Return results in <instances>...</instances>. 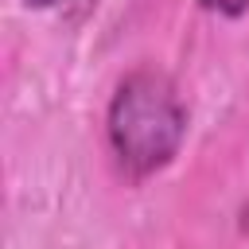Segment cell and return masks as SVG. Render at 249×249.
Instances as JSON below:
<instances>
[{"label": "cell", "mask_w": 249, "mask_h": 249, "mask_svg": "<svg viewBox=\"0 0 249 249\" xmlns=\"http://www.w3.org/2000/svg\"><path fill=\"white\" fill-rule=\"evenodd\" d=\"M105 132L124 171L136 179L163 171L187 136V109L175 82L160 70H132L109 101Z\"/></svg>", "instance_id": "6da1fadb"}, {"label": "cell", "mask_w": 249, "mask_h": 249, "mask_svg": "<svg viewBox=\"0 0 249 249\" xmlns=\"http://www.w3.org/2000/svg\"><path fill=\"white\" fill-rule=\"evenodd\" d=\"M206 12H218V16H226V19H237V16H245L249 12V0H198Z\"/></svg>", "instance_id": "7a4b0ae2"}, {"label": "cell", "mask_w": 249, "mask_h": 249, "mask_svg": "<svg viewBox=\"0 0 249 249\" xmlns=\"http://www.w3.org/2000/svg\"><path fill=\"white\" fill-rule=\"evenodd\" d=\"M27 8H54V4H62V0H23Z\"/></svg>", "instance_id": "3957f363"}]
</instances>
